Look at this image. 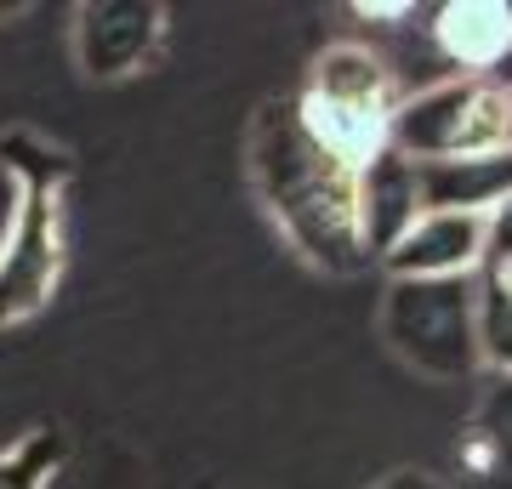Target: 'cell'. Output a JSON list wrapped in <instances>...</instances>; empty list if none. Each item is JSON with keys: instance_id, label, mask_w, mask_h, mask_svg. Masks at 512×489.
Listing matches in <instances>:
<instances>
[{"instance_id": "9a60e30c", "label": "cell", "mask_w": 512, "mask_h": 489, "mask_svg": "<svg viewBox=\"0 0 512 489\" xmlns=\"http://www.w3.org/2000/svg\"><path fill=\"white\" fill-rule=\"evenodd\" d=\"M12 211H18V171L0 160V222H12Z\"/></svg>"}, {"instance_id": "277c9868", "label": "cell", "mask_w": 512, "mask_h": 489, "mask_svg": "<svg viewBox=\"0 0 512 489\" xmlns=\"http://www.w3.org/2000/svg\"><path fill=\"white\" fill-rule=\"evenodd\" d=\"M473 279H387L382 336L416 376L467 381L478 370L473 347Z\"/></svg>"}, {"instance_id": "5bb4252c", "label": "cell", "mask_w": 512, "mask_h": 489, "mask_svg": "<svg viewBox=\"0 0 512 489\" xmlns=\"http://www.w3.org/2000/svg\"><path fill=\"white\" fill-rule=\"evenodd\" d=\"M484 268H512V194L484 211Z\"/></svg>"}, {"instance_id": "9c48e42d", "label": "cell", "mask_w": 512, "mask_h": 489, "mask_svg": "<svg viewBox=\"0 0 512 489\" xmlns=\"http://www.w3.org/2000/svg\"><path fill=\"white\" fill-rule=\"evenodd\" d=\"M433 40L450 69L461 74H495V63L512 52V6L495 0H456L433 12Z\"/></svg>"}, {"instance_id": "6da1fadb", "label": "cell", "mask_w": 512, "mask_h": 489, "mask_svg": "<svg viewBox=\"0 0 512 489\" xmlns=\"http://www.w3.org/2000/svg\"><path fill=\"white\" fill-rule=\"evenodd\" d=\"M251 182L268 217L325 273H353L359 245V165L313 137L296 103H268L251 126Z\"/></svg>"}, {"instance_id": "3957f363", "label": "cell", "mask_w": 512, "mask_h": 489, "mask_svg": "<svg viewBox=\"0 0 512 489\" xmlns=\"http://www.w3.org/2000/svg\"><path fill=\"white\" fill-rule=\"evenodd\" d=\"M399 80L370 46H325L319 63L308 74V91L296 97L302 120L313 126V137H325L336 154H348L353 165L370 160L387 143V120L399 109Z\"/></svg>"}, {"instance_id": "7a4b0ae2", "label": "cell", "mask_w": 512, "mask_h": 489, "mask_svg": "<svg viewBox=\"0 0 512 489\" xmlns=\"http://www.w3.org/2000/svg\"><path fill=\"white\" fill-rule=\"evenodd\" d=\"M387 148L410 165L512 154V86L495 74H450L410 91L387 120Z\"/></svg>"}, {"instance_id": "8fae6325", "label": "cell", "mask_w": 512, "mask_h": 489, "mask_svg": "<svg viewBox=\"0 0 512 489\" xmlns=\"http://www.w3.org/2000/svg\"><path fill=\"white\" fill-rule=\"evenodd\" d=\"M461 484L467 489H512V381L484 404L467 450H461Z\"/></svg>"}, {"instance_id": "4fadbf2b", "label": "cell", "mask_w": 512, "mask_h": 489, "mask_svg": "<svg viewBox=\"0 0 512 489\" xmlns=\"http://www.w3.org/2000/svg\"><path fill=\"white\" fill-rule=\"evenodd\" d=\"M57 467V438H29L0 455V489H46V472Z\"/></svg>"}, {"instance_id": "52a82bcc", "label": "cell", "mask_w": 512, "mask_h": 489, "mask_svg": "<svg viewBox=\"0 0 512 489\" xmlns=\"http://www.w3.org/2000/svg\"><path fill=\"white\" fill-rule=\"evenodd\" d=\"M382 262L393 279H467V273L484 268V217L421 211Z\"/></svg>"}, {"instance_id": "8992f818", "label": "cell", "mask_w": 512, "mask_h": 489, "mask_svg": "<svg viewBox=\"0 0 512 489\" xmlns=\"http://www.w3.org/2000/svg\"><path fill=\"white\" fill-rule=\"evenodd\" d=\"M165 40V12L154 0H86L74 12V63L86 80H126L148 69Z\"/></svg>"}, {"instance_id": "2e32d148", "label": "cell", "mask_w": 512, "mask_h": 489, "mask_svg": "<svg viewBox=\"0 0 512 489\" xmlns=\"http://www.w3.org/2000/svg\"><path fill=\"white\" fill-rule=\"evenodd\" d=\"M376 489H444L439 478H421V472H399V478H387V484H376Z\"/></svg>"}, {"instance_id": "ba28073f", "label": "cell", "mask_w": 512, "mask_h": 489, "mask_svg": "<svg viewBox=\"0 0 512 489\" xmlns=\"http://www.w3.org/2000/svg\"><path fill=\"white\" fill-rule=\"evenodd\" d=\"M416 217H421L416 165L404 160L399 148L382 143L370 160H359V245H365V256H387Z\"/></svg>"}, {"instance_id": "7c38bea8", "label": "cell", "mask_w": 512, "mask_h": 489, "mask_svg": "<svg viewBox=\"0 0 512 489\" xmlns=\"http://www.w3.org/2000/svg\"><path fill=\"white\" fill-rule=\"evenodd\" d=\"M473 347L484 370L512 381V279L501 268H478L473 279Z\"/></svg>"}, {"instance_id": "30bf717a", "label": "cell", "mask_w": 512, "mask_h": 489, "mask_svg": "<svg viewBox=\"0 0 512 489\" xmlns=\"http://www.w3.org/2000/svg\"><path fill=\"white\" fill-rule=\"evenodd\" d=\"M416 182H421V211H473V217H484L501 194H512V154L416 165Z\"/></svg>"}, {"instance_id": "e0dca14e", "label": "cell", "mask_w": 512, "mask_h": 489, "mask_svg": "<svg viewBox=\"0 0 512 489\" xmlns=\"http://www.w3.org/2000/svg\"><path fill=\"white\" fill-rule=\"evenodd\" d=\"M501 273H507V279H512V268H501Z\"/></svg>"}, {"instance_id": "5b68a950", "label": "cell", "mask_w": 512, "mask_h": 489, "mask_svg": "<svg viewBox=\"0 0 512 489\" xmlns=\"http://www.w3.org/2000/svg\"><path fill=\"white\" fill-rule=\"evenodd\" d=\"M57 273H63V188H57V171H18V211L0 234V325H18V319L46 308L57 290Z\"/></svg>"}]
</instances>
